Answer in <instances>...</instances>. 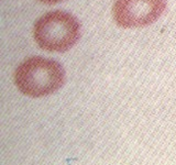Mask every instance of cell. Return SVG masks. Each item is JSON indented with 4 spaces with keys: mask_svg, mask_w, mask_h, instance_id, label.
<instances>
[{
    "mask_svg": "<svg viewBox=\"0 0 176 165\" xmlns=\"http://www.w3.org/2000/svg\"><path fill=\"white\" fill-rule=\"evenodd\" d=\"M65 80L63 66L49 58L30 57L14 73L15 85L24 95L42 97L56 92Z\"/></svg>",
    "mask_w": 176,
    "mask_h": 165,
    "instance_id": "6da1fadb",
    "label": "cell"
},
{
    "mask_svg": "<svg viewBox=\"0 0 176 165\" xmlns=\"http://www.w3.org/2000/svg\"><path fill=\"white\" fill-rule=\"evenodd\" d=\"M33 34L42 50L63 53L77 43L80 37V23L68 12L53 11L36 21Z\"/></svg>",
    "mask_w": 176,
    "mask_h": 165,
    "instance_id": "7a4b0ae2",
    "label": "cell"
},
{
    "mask_svg": "<svg viewBox=\"0 0 176 165\" xmlns=\"http://www.w3.org/2000/svg\"><path fill=\"white\" fill-rule=\"evenodd\" d=\"M165 8V0H117L112 17L121 28H142L156 21Z\"/></svg>",
    "mask_w": 176,
    "mask_h": 165,
    "instance_id": "3957f363",
    "label": "cell"
},
{
    "mask_svg": "<svg viewBox=\"0 0 176 165\" xmlns=\"http://www.w3.org/2000/svg\"><path fill=\"white\" fill-rule=\"evenodd\" d=\"M39 1H41L43 3H46V5H55V3H58L63 0H39Z\"/></svg>",
    "mask_w": 176,
    "mask_h": 165,
    "instance_id": "277c9868",
    "label": "cell"
}]
</instances>
